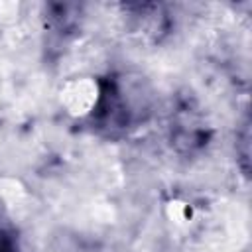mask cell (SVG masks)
I'll list each match as a JSON object with an SVG mask.
<instances>
[{"instance_id":"6da1fadb","label":"cell","mask_w":252,"mask_h":252,"mask_svg":"<svg viewBox=\"0 0 252 252\" xmlns=\"http://www.w3.org/2000/svg\"><path fill=\"white\" fill-rule=\"evenodd\" d=\"M140 108L124 91L120 75H106L98 79V94L87 122L93 132L106 138L124 136L136 122L142 120Z\"/></svg>"},{"instance_id":"3957f363","label":"cell","mask_w":252,"mask_h":252,"mask_svg":"<svg viewBox=\"0 0 252 252\" xmlns=\"http://www.w3.org/2000/svg\"><path fill=\"white\" fill-rule=\"evenodd\" d=\"M81 16H83V6L73 2H49L43 8L45 30L57 41L67 39L79 30Z\"/></svg>"},{"instance_id":"7a4b0ae2","label":"cell","mask_w":252,"mask_h":252,"mask_svg":"<svg viewBox=\"0 0 252 252\" xmlns=\"http://www.w3.org/2000/svg\"><path fill=\"white\" fill-rule=\"evenodd\" d=\"M211 140V128L203 120L197 104L191 98H181L171 112L169 120V142L185 156L201 152Z\"/></svg>"},{"instance_id":"5b68a950","label":"cell","mask_w":252,"mask_h":252,"mask_svg":"<svg viewBox=\"0 0 252 252\" xmlns=\"http://www.w3.org/2000/svg\"><path fill=\"white\" fill-rule=\"evenodd\" d=\"M236 156L240 158L242 173L248 177V161H250V122H248V116H244L240 132L236 134Z\"/></svg>"},{"instance_id":"277c9868","label":"cell","mask_w":252,"mask_h":252,"mask_svg":"<svg viewBox=\"0 0 252 252\" xmlns=\"http://www.w3.org/2000/svg\"><path fill=\"white\" fill-rule=\"evenodd\" d=\"M0 252H24L20 232L12 219L0 209Z\"/></svg>"}]
</instances>
